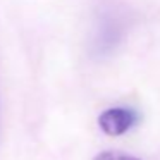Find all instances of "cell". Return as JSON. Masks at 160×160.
<instances>
[{"mask_svg": "<svg viewBox=\"0 0 160 160\" xmlns=\"http://www.w3.org/2000/svg\"><path fill=\"white\" fill-rule=\"evenodd\" d=\"M138 121V114L128 107H110L98 115V126L108 136L128 132Z\"/></svg>", "mask_w": 160, "mask_h": 160, "instance_id": "1", "label": "cell"}, {"mask_svg": "<svg viewBox=\"0 0 160 160\" xmlns=\"http://www.w3.org/2000/svg\"><path fill=\"white\" fill-rule=\"evenodd\" d=\"M93 160H141L138 157H132L129 153L124 152H117V150H105V152H100Z\"/></svg>", "mask_w": 160, "mask_h": 160, "instance_id": "2", "label": "cell"}]
</instances>
